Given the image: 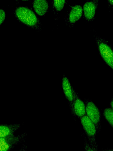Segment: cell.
<instances>
[{"label": "cell", "mask_w": 113, "mask_h": 151, "mask_svg": "<svg viewBox=\"0 0 113 151\" xmlns=\"http://www.w3.org/2000/svg\"><path fill=\"white\" fill-rule=\"evenodd\" d=\"M14 13L17 18L22 23L35 29L40 28V23L37 17L29 8L19 7L15 9Z\"/></svg>", "instance_id": "6da1fadb"}, {"label": "cell", "mask_w": 113, "mask_h": 151, "mask_svg": "<svg viewBox=\"0 0 113 151\" xmlns=\"http://www.w3.org/2000/svg\"><path fill=\"white\" fill-rule=\"evenodd\" d=\"M85 106L86 114L94 124L97 134L101 130V114L97 107L91 100L84 98L83 101Z\"/></svg>", "instance_id": "7a4b0ae2"}, {"label": "cell", "mask_w": 113, "mask_h": 151, "mask_svg": "<svg viewBox=\"0 0 113 151\" xmlns=\"http://www.w3.org/2000/svg\"><path fill=\"white\" fill-rule=\"evenodd\" d=\"M94 37L100 54L104 62L113 68V53L112 48L104 39L94 35Z\"/></svg>", "instance_id": "3957f363"}, {"label": "cell", "mask_w": 113, "mask_h": 151, "mask_svg": "<svg viewBox=\"0 0 113 151\" xmlns=\"http://www.w3.org/2000/svg\"><path fill=\"white\" fill-rule=\"evenodd\" d=\"M80 119L89 144L95 151H98V145L96 141L97 134L94 124L86 114L82 117Z\"/></svg>", "instance_id": "277c9868"}, {"label": "cell", "mask_w": 113, "mask_h": 151, "mask_svg": "<svg viewBox=\"0 0 113 151\" xmlns=\"http://www.w3.org/2000/svg\"><path fill=\"white\" fill-rule=\"evenodd\" d=\"M26 132L6 137H0V151H11L16 146L24 142Z\"/></svg>", "instance_id": "5b68a950"}, {"label": "cell", "mask_w": 113, "mask_h": 151, "mask_svg": "<svg viewBox=\"0 0 113 151\" xmlns=\"http://www.w3.org/2000/svg\"><path fill=\"white\" fill-rule=\"evenodd\" d=\"M83 9L81 6L74 5L69 9L65 19L67 26L71 27L79 20L82 14Z\"/></svg>", "instance_id": "8992f818"}, {"label": "cell", "mask_w": 113, "mask_h": 151, "mask_svg": "<svg viewBox=\"0 0 113 151\" xmlns=\"http://www.w3.org/2000/svg\"><path fill=\"white\" fill-rule=\"evenodd\" d=\"M72 88L73 95L72 114L74 117L80 119L86 114L85 105L72 86Z\"/></svg>", "instance_id": "52a82bcc"}, {"label": "cell", "mask_w": 113, "mask_h": 151, "mask_svg": "<svg viewBox=\"0 0 113 151\" xmlns=\"http://www.w3.org/2000/svg\"><path fill=\"white\" fill-rule=\"evenodd\" d=\"M98 1H87L83 6L84 17L87 22L93 21L95 18Z\"/></svg>", "instance_id": "ba28073f"}, {"label": "cell", "mask_w": 113, "mask_h": 151, "mask_svg": "<svg viewBox=\"0 0 113 151\" xmlns=\"http://www.w3.org/2000/svg\"><path fill=\"white\" fill-rule=\"evenodd\" d=\"M62 86L64 94L68 101L71 112L72 114L73 95L72 86L67 78L64 74L62 79Z\"/></svg>", "instance_id": "9c48e42d"}, {"label": "cell", "mask_w": 113, "mask_h": 151, "mask_svg": "<svg viewBox=\"0 0 113 151\" xmlns=\"http://www.w3.org/2000/svg\"><path fill=\"white\" fill-rule=\"evenodd\" d=\"M19 124L0 125V137H6L14 135L20 127Z\"/></svg>", "instance_id": "30bf717a"}, {"label": "cell", "mask_w": 113, "mask_h": 151, "mask_svg": "<svg viewBox=\"0 0 113 151\" xmlns=\"http://www.w3.org/2000/svg\"><path fill=\"white\" fill-rule=\"evenodd\" d=\"M34 9L39 15L42 16L47 12L48 9V3L46 0H35L33 1Z\"/></svg>", "instance_id": "8fae6325"}, {"label": "cell", "mask_w": 113, "mask_h": 151, "mask_svg": "<svg viewBox=\"0 0 113 151\" xmlns=\"http://www.w3.org/2000/svg\"><path fill=\"white\" fill-rule=\"evenodd\" d=\"M103 114L106 121L113 128V109L110 107L105 108L104 110Z\"/></svg>", "instance_id": "7c38bea8"}, {"label": "cell", "mask_w": 113, "mask_h": 151, "mask_svg": "<svg viewBox=\"0 0 113 151\" xmlns=\"http://www.w3.org/2000/svg\"><path fill=\"white\" fill-rule=\"evenodd\" d=\"M65 3V0H54L53 4L56 10L59 11L62 9Z\"/></svg>", "instance_id": "4fadbf2b"}, {"label": "cell", "mask_w": 113, "mask_h": 151, "mask_svg": "<svg viewBox=\"0 0 113 151\" xmlns=\"http://www.w3.org/2000/svg\"><path fill=\"white\" fill-rule=\"evenodd\" d=\"M84 142V147L85 151H95L90 145L84 134H83Z\"/></svg>", "instance_id": "5bb4252c"}, {"label": "cell", "mask_w": 113, "mask_h": 151, "mask_svg": "<svg viewBox=\"0 0 113 151\" xmlns=\"http://www.w3.org/2000/svg\"><path fill=\"white\" fill-rule=\"evenodd\" d=\"M5 17V11L3 9H0V25L4 21Z\"/></svg>", "instance_id": "9a60e30c"}, {"label": "cell", "mask_w": 113, "mask_h": 151, "mask_svg": "<svg viewBox=\"0 0 113 151\" xmlns=\"http://www.w3.org/2000/svg\"><path fill=\"white\" fill-rule=\"evenodd\" d=\"M19 151H27V147L26 143H24L22 144Z\"/></svg>", "instance_id": "2e32d148"}, {"label": "cell", "mask_w": 113, "mask_h": 151, "mask_svg": "<svg viewBox=\"0 0 113 151\" xmlns=\"http://www.w3.org/2000/svg\"><path fill=\"white\" fill-rule=\"evenodd\" d=\"M101 151H113L112 149L108 148L103 150Z\"/></svg>", "instance_id": "e0dca14e"}, {"label": "cell", "mask_w": 113, "mask_h": 151, "mask_svg": "<svg viewBox=\"0 0 113 151\" xmlns=\"http://www.w3.org/2000/svg\"><path fill=\"white\" fill-rule=\"evenodd\" d=\"M110 107L111 108L113 109V99L112 98L111 100L110 103Z\"/></svg>", "instance_id": "ac0fdd59"}, {"label": "cell", "mask_w": 113, "mask_h": 151, "mask_svg": "<svg viewBox=\"0 0 113 151\" xmlns=\"http://www.w3.org/2000/svg\"><path fill=\"white\" fill-rule=\"evenodd\" d=\"M109 3V4L112 6L113 5V0H109L108 1Z\"/></svg>", "instance_id": "d6986e66"}]
</instances>
